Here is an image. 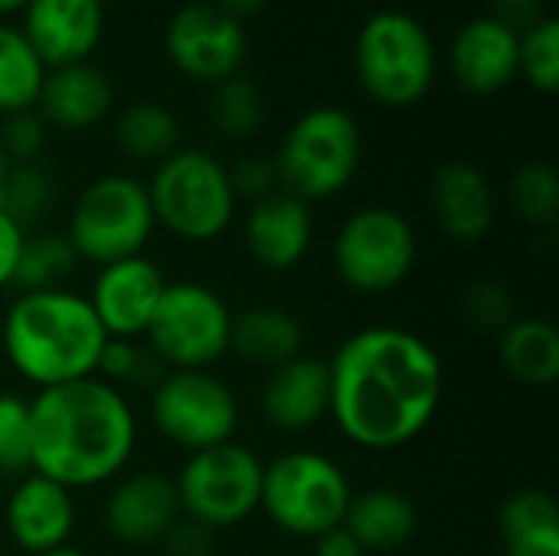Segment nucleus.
Returning <instances> with one entry per match:
<instances>
[{"mask_svg": "<svg viewBox=\"0 0 559 556\" xmlns=\"http://www.w3.org/2000/svg\"><path fill=\"white\" fill-rule=\"evenodd\" d=\"M419 256L413 223L393 206L354 210L334 236V272L357 295H386L400 288Z\"/></svg>", "mask_w": 559, "mask_h": 556, "instance_id": "9b49d317", "label": "nucleus"}, {"mask_svg": "<svg viewBox=\"0 0 559 556\" xmlns=\"http://www.w3.org/2000/svg\"><path fill=\"white\" fill-rule=\"evenodd\" d=\"M544 524H559L557 498L550 492H544V488H521L498 511L501 537L521 534V531H531V528H544Z\"/></svg>", "mask_w": 559, "mask_h": 556, "instance_id": "c9c22d12", "label": "nucleus"}, {"mask_svg": "<svg viewBox=\"0 0 559 556\" xmlns=\"http://www.w3.org/2000/svg\"><path fill=\"white\" fill-rule=\"evenodd\" d=\"M511 206L527 226H537V229L554 226L559 216L557 170L544 161H531L518 167V174L511 177Z\"/></svg>", "mask_w": 559, "mask_h": 556, "instance_id": "7c9ffc66", "label": "nucleus"}, {"mask_svg": "<svg viewBox=\"0 0 559 556\" xmlns=\"http://www.w3.org/2000/svg\"><path fill=\"white\" fill-rule=\"evenodd\" d=\"M56 200V184L49 170L33 161V164H10L3 193H0V210L26 233L33 223H39Z\"/></svg>", "mask_w": 559, "mask_h": 556, "instance_id": "c756f323", "label": "nucleus"}, {"mask_svg": "<svg viewBox=\"0 0 559 556\" xmlns=\"http://www.w3.org/2000/svg\"><path fill=\"white\" fill-rule=\"evenodd\" d=\"M262 416L278 433H311L331 416V377L328 360L298 354L295 360L269 370L262 397Z\"/></svg>", "mask_w": 559, "mask_h": 556, "instance_id": "aec40b11", "label": "nucleus"}, {"mask_svg": "<svg viewBox=\"0 0 559 556\" xmlns=\"http://www.w3.org/2000/svg\"><path fill=\"white\" fill-rule=\"evenodd\" d=\"M233 311L203 282H167L144 331L147 351L164 370H210L229 354Z\"/></svg>", "mask_w": 559, "mask_h": 556, "instance_id": "1a4fd4ad", "label": "nucleus"}, {"mask_svg": "<svg viewBox=\"0 0 559 556\" xmlns=\"http://www.w3.org/2000/svg\"><path fill=\"white\" fill-rule=\"evenodd\" d=\"M46 147V121L36 108L3 115L0 121V151L10 164H33Z\"/></svg>", "mask_w": 559, "mask_h": 556, "instance_id": "e433bc0d", "label": "nucleus"}, {"mask_svg": "<svg viewBox=\"0 0 559 556\" xmlns=\"http://www.w3.org/2000/svg\"><path fill=\"white\" fill-rule=\"evenodd\" d=\"M157 547H160V556H213L216 554V531L180 514L167 528V534L157 541Z\"/></svg>", "mask_w": 559, "mask_h": 556, "instance_id": "58836bf2", "label": "nucleus"}, {"mask_svg": "<svg viewBox=\"0 0 559 556\" xmlns=\"http://www.w3.org/2000/svg\"><path fill=\"white\" fill-rule=\"evenodd\" d=\"M262 118H265V102H262V92L252 79L233 75V79L213 85L210 121L223 138H233V141L249 138L259 131Z\"/></svg>", "mask_w": 559, "mask_h": 556, "instance_id": "c85d7f7f", "label": "nucleus"}, {"mask_svg": "<svg viewBox=\"0 0 559 556\" xmlns=\"http://www.w3.org/2000/svg\"><path fill=\"white\" fill-rule=\"evenodd\" d=\"M177 518V488L164 472H131L115 478L102 505L105 531L128 547L157 544Z\"/></svg>", "mask_w": 559, "mask_h": 556, "instance_id": "dca6fc26", "label": "nucleus"}, {"mask_svg": "<svg viewBox=\"0 0 559 556\" xmlns=\"http://www.w3.org/2000/svg\"><path fill=\"white\" fill-rule=\"evenodd\" d=\"M3 528L10 541L29 556H43L66 547L75 531L72 492L36 472H26L23 478H16L7 498Z\"/></svg>", "mask_w": 559, "mask_h": 556, "instance_id": "a211bd4d", "label": "nucleus"}, {"mask_svg": "<svg viewBox=\"0 0 559 556\" xmlns=\"http://www.w3.org/2000/svg\"><path fill=\"white\" fill-rule=\"evenodd\" d=\"M154 229L157 223L147 184L131 174H102L79 190L66 236L82 262L102 269L118 259L141 256Z\"/></svg>", "mask_w": 559, "mask_h": 556, "instance_id": "6e6552de", "label": "nucleus"}, {"mask_svg": "<svg viewBox=\"0 0 559 556\" xmlns=\"http://www.w3.org/2000/svg\"><path fill=\"white\" fill-rule=\"evenodd\" d=\"M29 472L69 492L115 482L138 449L131 400L98 377L36 390L29 400Z\"/></svg>", "mask_w": 559, "mask_h": 556, "instance_id": "f03ea898", "label": "nucleus"}, {"mask_svg": "<svg viewBox=\"0 0 559 556\" xmlns=\"http://www.w3.org/2000/svg\"><path fill=\"white\" fill-rule=\"evenodd\" d=\"M23 236L26 233L0 210V288L13 285V272H16V259H20Z\"/></svg>", "mask_w": 559, "mask_h": 556, "instance_id": "79ce46f5", "label": "nucleus"}, {"mask_svg": "<svg viewBox=\"0 0 559 556\" xmlns=\"http://www.w3.org/2000/svg\"><path fill=\"white\" fill-rule=\"evenodd\" d=\"M20 33L46 69L88 62L105 36L102 0H29Z\"/></svg>", "mask_w": 559, "mask_h": 556, "instance_id": "2eb2a0df", "label": "nucleus"}, {"mask_svg": "<svg viewBox=\"0 0 559 556\" xmlns=\"http://www.w3.org/2000/svg\"><path fill=\"white\" fill-rule=\"evenodd\" d=\"M354 69L367 98L383 108H413L436 85V39L419 16L406 10H377L357 33Z\"/></svg>", "mask_w": 559, "mask_h": 556, "instance_id": "20e7f679", "label": "nucleus"}, {"mask_svg": "<svg viewBox=\"0 0 559 556\" xmlns=\"http://www.w3.org/2000/svg\"><path fill=\"white\" fill-rule=\"evenodd\" d=\"M305 344V328L301 321L278 305H255L239 315H233L229 328V354L239 360L275 370L301 354Z\"/></svg>", "mask_w": 559, "mask_h": 556, "instance_id": "b1692460", "label": "nucleus"}, {"mask_svg": "<svg viewBox=\"0 0 559 556\" xmlns=\"http://www.w3.org/2000/svg\"><path fill=\"white\" fill-rule=\"evenodd\" d=\"M7 174H10V161H7V154L0 151V193H3V184H7Z\"/></svg>", "mask_w": 559, "mask_h": 556, "instance_id": "de8ad7c7", "label": "nucleus"}, {"mask_svg": "<svg viewBox=\"0 0 559 556\" xmlns=\"http://www.w3.org/2000/svg\"><path fill=\"white\" fill-rule=\"evenodd\" d=\"M262 475L265 462L239 442H223L193 452L174 478L180 514L200 521L216 534L229 531L259 511Z\"/></svg>", "mask_w": 559, "mask_h": 556, "instance_id": "9d476101", "label": "nucleus"}, {"mask_svg": "<svg viewBox=\"0 0 559 556\" xmlns=\"http://www.w3.org/2000/svg\"><path fill=\"white\" fill-rule=\"evenodd\" d=\"M364 554H393L406 547L419 528L416 505L396 488H367L350 498L341 524Z\"/></svg>", "mask_w": 559, "mask_h": 556, "instance_id": "5701e85b", "label": "nucleus"}, {"mask_svg": "<svg viewBox=\"0 0 559 556\" xmlns=\"http://www.w3.org/2000/svg\"><path fill=\"white\" fill-rule=\"evenodd\" d=\"M311 544H314V556H367L364 554V547H360L344 528H334V531L321 534V537L311 541Z\"/></svg>", "mask_w": 559, "mask_h": 556, "instance_id": "37998d69", "label": "nucleus"}, {"mask_svg": "<svg viewBox=\"0 0 559 556\" xmlns=\"http://www.w3.org/2000/svg\"><path fill=\"white\" fill-rule=\"evenodd\" d=\"M350 498V478L331 456L298 449L265 465L259 511H265L282 534L318 541L344 524Z\"/></svg>", "mask_w": 559, "mask_h": 556, "instance_id": "0eeeda50", "label": "nucleus"}, {"mask_svg": "<svg viewBox=\"0 0 559 556\" xmlns=\"http://www.w3.org/2000/svg\"><path fill=\"white\" fill-rule=\"evenodd\" d=\"M95 377L111 387H141L157 383L164 377V364L147 351V344L128 341V338H108L95 367Z\"/></svg>", "mask_w": 559, "mask_h": 556, "instance_id": "72a5a7b5", "label": "nucleus"}, {"mask_svg": "<svg viewBox=\"0 0 559 556\" xmlns=\"http://www.w3.org/2000/svg\"><path fill=\"white\" fill-rule=\"evenodd\" d=\"M518 49L521 33H514L491 13L472 16L452 36L449 72L462 92L488 98L504 92L518 79Z\"/></svg>", "mask_w": 559, "mask_h": 556, "instance_id": "f3484780", "label": "nucleus"}, {"mask_svg": "<svg viewBox=\"0 0 559 556\" xmlns=\"http://www.w3.org/2000/svg\"><path fill=\"white\" fill-rule=\"evenodd\" d=\"M501 541L504 556H559V524L531 528L521 534H508Z\"/></svg>", "mask_w": 559, "mask_h": 556, "instance_id": "ea45409f", "label": "nucleus"}, {"mask_svg": "<svg viewBox=\"0 0 559 556\" xmlns=\"http://www.w3.org/2000/svg\"><path fill=\"white\" fill-rule=\"evenodd\" d=\"M33 462L29 400L0 390V478H23Z\"/></svg>", "mask_w": 559, "mask_h": 556, "instance_id": "473e14b6", "label": "nucleus"}, {"mask_svg": "<svg viewBox=\"0 0 559 556\" xmlns=\"http://www.w3.org/2000/svg\"><path fill=\"white\" fill-rule=\"evenodd\" d=\"M213 7H219L223 13L236 16V20H249L252 13H259L269 0H210Z\"/></svg>", "mask_w": 559, "mask_h": 556, "instance_id": "c03bdc74", "label": "nucleus"}, {"mask_svg": "<svg viewBox=\"0 0 559 556\" xmlns=\"http://www.w3.org/2000/svg\"><path fill=\"white\" fill-rule=\"evenodd\" d=\"M498 357L508 377L527 387H550L559 377V331L547 318H514L498 338Z\"/></svg>", "mask_w": 559, "mask_h": 556, "instance_id": "393cba45", "label": "nucleus"}, {"mask_svg": "<svg viewBox=\"0 0 559 556\" xmlns=\"http://www.w3.org/2000/svg\"><path fill=\"white\" fill-rule=\"evenodd\" d=\"M82 265L79 252L72 249L66 233H26L23 246H20V259H16V272H13V288L16 292H52V288H66V282L75 275V269Z\"/></svg>", "mask_w": 559, "mask_h": 556, "instance_id": "bb28decb", "label": "nucleus"}, {"mask_svg": "<svg viewBox=\"0 0 559 556\" xmlns=\"http://www.w3.org/2000/svg\"><path fill=\"white\" fill-rule=\"evenodd\" d=\"M43 79L46 66L26 43L20 26L0 20V118L36 108Z\"/></svg>", "mask_w": 559, "mask_h": 556, "instance_id": "cd10ccee", "label": "nucleus"}, {"mask_svg": "<svg viewBox=\"0 0 559 556\" xmlns=\"http://www.w3.org/2000/svg\"><path fill=\"white\" fill-rule=\"evenodd\" d=\"M164 288H167L164 272L157 269L154 259L141 252V256L102 265L85 298L108 338L138 341L144 338Z\"/></svg>", "mask_w": 559, "mask_h": 556, "instance_id": "4468645a", "label": "nucleus"}, {"mask_svg": "<svg viewBox=\"0 0 559 556\" xmlns=\"http://www.w3.org/2000/svg\"><path fill=\"white\" fill-rule=\"evenodd\" d=\"M462 311H465V321H468L475 331L498 334V338H501V334L511 328V321L518 318L511 288L501 285V282H495V279L472 282V285L465 288Z\"/></svg>", "mask_w": 559, "mask_h": 556, "instance_id": "f704fd0d", "label": "nucleus"}, {"mask_svg": "<svg viewBox=\"0 0 559 556\" xmlns=\"http://www.w3.org/2000/svg\"><path fill=\"white\" fill-rule=\"evenodd\" d=\"M164 52L170 66L193 82H226L239 75L249 56L246 23L223 13L210 0L183 3L164 26Z\"/></svg>", "mask_w": 559, "mask_h": 556, "instance_id": "ddd939ff", "label": "nucleus"}, {"mask_svg": "<svg viewBox=\"0 0 559 556\" xmlns=\"http://www.w3.org/2000/svg\"><path fill=\"white\" fill-rule=\"evenodd\" d=\"M364 138L347 108L318 105L298 115L275 154L278 187L305 203L331 200L350 187L360 170Z\"/></svg>", "mask_w": 559, "mask_h": 556, "instance_id": "39448f33", "label": "nucleus"}, {"mask_svg": "<svg viewBox=\"0 0 559 556\" xmlns=\"http://www.w3.org/2000/svg\"><path fill=\"white\" fill-rule=\"evenodd\" d=\"M43 556H88V554H82L79 547L66 544V547H59V551H49V554H43Z\"/></svg>", "mask_w": 559, "mask_h": 556, "instance_id": "49530a36", "label": "nucleus"}, {"mask_svg": "<svg viewBox=\"0 0 559 556\" xmlns=\"http://www.w3.org/2000/svg\"><path fill=\"white\" fill-rule=\"evenodd\" d=\"M154 223L183 242H213L236 220L229 170L200 147H177L147 180Z\"/></svg>", "mask_w": 559, "mask_h": 556, "instance_id": "423d86ee", "label": "nucleus"}, {"mask_svg": "<svg viewBox=\"0 0 559 556\" xmlns=\"http://www.w3.org/2000/svg\"><path fill=\"white\" fill-rule=\"evenodd\" d=\"M26 3H29V0H0V20L10 16V13H23Z\"/></svg>", "mask_w": 559, "mask_h": 556, "instance_id": "a18cd8bd", "label": "nucleus"}, {"mask_svg": "<svg viewBox=\"0 0 559 556\" xmlns=\"http://www.w3.org/2000/svg\"><path fill=\"white\" fill-rule=\"evenodd\" d=\"M328 419L367 452H393L416 442L432 426L445 393L436 347L396 324L364 328L341 341L328 360Z\"/></svg>", "mask_w": 559, "mask_h": 556, "instance_id": "f257e3e1", "label": "nucleus"}, {"mask_svg": "<svg viewBox=\"0 0 559 556\" xmlns=\"http://www.w3.org/2000/svg\"><path fill=\"white\" fill-rule=\"evenodd\" d=\"M242 242L252 262L262 265L265 272L295 269L314 242L311 203L298 200L288 190H275L255 200L246 213Z\"/></svg>", "mask_w": 559, "mask_h": 556, "instance_id": "6ab92c4d", "label": "nucleus"}, {"mask_svg": "<svg viewBox=\"0 0 559 556\" xmlns=\"http://www.w3.org/2000/svg\"><path fill=\"white\" fill-rule=\"evenodd\" d=\"M118 151L138 164H160L180 147V121L160 102H131L111 121Z\"/></svg>", "mask_w": 559, "mask_h": 556, "instance_id": "a878e982", "label": "nucleus"}, {"mask_svg": "<svg viewBox=\"0 0 559 556\" xmlns=\"http://www.w3.org/2000/svg\"><path fill=\"white\" fill-rule=\"evenodd\" d=\"M105 341L88 298L72 288L20 292L0 324L10 367L36 390L95 377Z\"/></svg>", "mask_w": 559, "mask_h": 556, "instance_id": "7ed1b4c3", "label": "nucleus"}, {"mask_svg": "<svg viewBox=\"0 0 559 556\" xmlns=\"http://www.w3.org/2000/svg\"><path fill=\"white\" fill-rule=\"evenodd\" d=\"M147 410L154 429L187 456L233 442L239 429V400L213 370H164Z\"/></svg>", "mask_w": 559, "mask_h": 556, "instance_id": "f8f14e48", "label": "nucleus"}, {"mask_svg": "<svg viewBox=\"0 0 559 556\" xmlns=\"http://www.w3.org/2000/svg\"><path fill=\"white\" fill-rule=\"evenodd\" d=\"M429 193H432L436 223L452 242L475 246L491 233L498 200L481 167L468 161H445L436 170Z\"/></svg>", "mask_w": 559, "mask_h": 556, "instance_id": "412c9836", "label": "nucleus"}, {"mask_svg": "<svg viewBox=\"0 0 559 556\" xmlns=\"http://www.w3.org/2000/svg\"><path fill=\"white\" fill-rule=\"evenodd\" d=\"M36 111L46 128L88 131L115 111V85L92 62L46 69Z\"/></svg>", "mask_w": 559, "mask_h": 556, "instance_id": "4be33fe9", "label": "nucleus"}, {"mask_svg": "<svg viewBox=\"0 0 559 556\" xmlns=\"http://www.w3.org/2000/svg\"><path fill=\"white\" fill-rule=\"evenodd\" d=\"M491 16L511 26L514 33H524L547 16V3L544 0H491Z\"/></svg>", "mask_w": 559, "mask_h": 556, "instance_id": "a19ab883", "label": "nucleus"}, {"mask_svg": "<svg viewBox=\"0 0 559 556\" xmlns=\"http://www.w3.org/2000/svg\"><path fill=\"white\" fill-rule=\"evenodd\" d=\"M229 170V184H233V193L236 200H262L278 187V174H275V161L262 157V154H249L242 161H236V167H226Z\"/></svg>", "mask_w": 559, "mask_h": 556, "instance_id": "4c0bfd02", "label": "nucleus"}, {"mask_svg": "<svg viewBox=\"0 0 559 556\" xmlns=\"http://www.w3.org/2000/svg\"><path fill=\"white\" fill-rule=\"evenodd\" d=\"M518 79H524L540 95H554L559 88V23L554 16H544L521 33Z\"/></svg>", "mask_w": 559, "mask_h": 556, "instance_id": "2f4dec72", "label": "nucleus"}]
</instances>
